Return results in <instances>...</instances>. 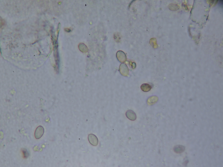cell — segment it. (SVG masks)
Instances as JSON below:
<instances>
[{"instance_id":"6da1fadb","label":"cell","mask_w":223,"mask_h":167,"mask_svg":"<svg viewBox=\"0 0 223 167\" xmlns=\"http://www.w3.org/2000/svg\"><path fill=\"white\" fill-rule=\"evenodd\" d=\"M88 140L90 144L94 146H96L98 143V140L96 136L94 134H90L88 136Z\"/></svg>"},{"instance_id":"7a4b0ae2","label":"cell","mask_w":223,"mask_h":167,"mask_svg":"<svg viewBox=\"0 0 223 167\" xmlns=\"http://www.w3.org/2000/svg\"><path fill=\"white\" fill-rule=\"evenodd\" d=\"M44 133V129L43 127L41 126H39L36 128L34 134L35 138L38 139L40 138L42 136Z\"/></svg>"},{"instance_id":"3957f363","label":"cell","mask_w":223,"mask_h":167,"mask_svg":"<svg viewBox=\"0 0 223 167\" xmlns=\"http://www.w3.org/2000/svg\"><path fill=\"white\" fill-rule=\"evenodd\" d=\"M126 115L127 117L130 120L134 121L136 119V114L133 111L131 110H127L126 113Z\"/></svg>"},{"instance_id":"277c9868","label":"cell","mask_w":223,"mask_h":167,"mask_svg":"<svg viewBox=\"0 0 223 167\" xmlns=\"http://www.w3.org/2000/svg\"><path fill=\"white\" fill-rule=\"evenodd\" d=\"M120 71L121 74L124 76H127L128 75V70L127 67L124 64H122L120 67Z\"/></svg>"},{"instance_id":"5b68a950","label":"cell","mask_w":223,"mask_h":167,"mask_svg":"<svg viewBox=\"0 0 223 167\" xmlns=\"http://www.w3.org/2000/svg\"><path fill=\"white\" fill-rule=\"evenodd\" d=\"M158 98L156 96H152L149 98L147 100V103L148 105L153 104L156 103Z\"/></svg>"},{"instance_id":"8992f818","label":"cell","mask_w":223,"mask_h":167,"mask_svg":"<svg viewBox=\"0 0 223 167\" xmlns=\"http://www.w3.org/2000/svg\"><path fill=\"white\" fill-rule=\"evenodd\" d=\"M141 88L143 91L145 92H147L150 91L152 88L151 86L147 84H143L141 86Z\"/></svg>"},{"instance_id":"52a82bcc","label":"cell","mask_w":223,"mask_h":167,"mask_svg":"<svg viewBox=\"0 0 223 167\" xmlns=\"http://www.w3.org/2000/svg\"><path fill=\"white\" fill-rule=\"evenodd\" d=\"M185 148L184 146L181 145H178L175 146L174 148V151L176 153H182L185 150Z\"/></svg>"},{"instance_id":"ba28073f","label":"cell","mask_w":223,"mask_h":167,"mask_svg":"<svg viewBox=\"0 0 223 167\" xmlns=\"http://www.w3.org/2000/svg\"><path fill=\"white\" fill-rule=\"evenodd\" d=\"M22 152L23 153L24 156L25 158H27L29 156V154L26 149H23L22 150Z\"/></svg>"}]
</instances>
